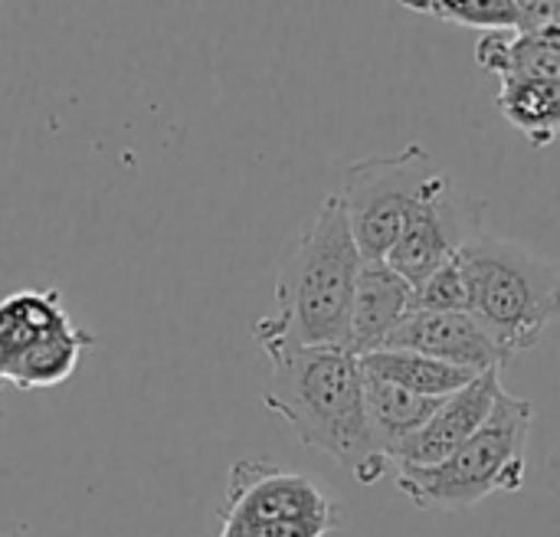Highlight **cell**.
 Returning a JSON list of instances; mask_svg holds the SVG:
<instances>
[{"label":"cell","mask_w":560,"mask_h":537,"mask_svg":"<svg viewBox=\"0 0 560 537\" xmlns=\"http://www.w3.org/2000/svg\"><path fill=\"white\" fill-rule=\"evenodd\" d=\"M269 384L262 390L285 430L308 450L331 456L361 486H374L387 472L364 410L361 358L341 348H279L269 351Z\"/></svg>","instance_id":"1"},{"label":"cell","mask_w":560,"mask_h":537,"mask_svg":"<svg viewBox=\"0 0 560 537\" xmlns=\"http://www.w3.org/2000/svg\"><path fill=\"white\" fill-rule=\"evenodd\" d=\"M361 249L338 194L325 197L276 279V312L253 328L262 354L279 348H341L351 338V305Z\"/></svg>","instance_id":"2"},{"label":"cell","mask_w":560,"mask_h":537,"mask_svg":"<svg viewBox=\"0 0 560 537\" xmlns=\"http://www.w3.org/2000/svg\"><path fill=\"white\" fill-rule=\"evenodd\" d=\"M456 259L466 276L469 312L486 325L499 348L509 358L538 348L560 315L558 266L522 243L489 233L459 249Z\"/></svg>","instance_id":"3"},{"label":"cell","mask_w":560,"mask_h":537,"mask_svg":"<svg viewBox=\"0 0 560 537\" xmlns=\"http://www.w3.org/2000/svg\"><path fill=\"white\" fill-rule=\"evenodd\" d=\"M535 404L512 397L505 387L495 397L489 420L446 463L430 469H397V489L417 509L466 512L495 492H522L525 450L535 427Z\"/></svg>","instance_id":"4"},{"label":"cell","mask_w":560,"mask_h":537,"mask_svg":"<svg viewBox=\"0 0 560 537\" xmlns=\"http://www.w3.org/2000/svg\"><path fill=\"white\" fill-rule=\"evenodd\" d=\"M440 177V167L420 144H407L394 154H371L345 167L335 194L364 262H387L407 217Z\"/></svg>","instance_id":"5"},{"label":"cell","mask_w":560,"mask_h":537,"mask_svg":"<svg viewBox=\"0 0 560 537\" xmlns=\"http://www.w3.org/2000/svg\"><path fill=\"white\" fill-rule=\"evenodd\" d=\"M217 537H325L341 525L338 505L305 476L266 459L230 469Z\"/></svg>","instance_id":"6"},{"label":"cell","mask_w":560,"mask_h":537,"mask_svg":"<svg viewBox=\"0 0 560 537\" xmlns=\"http://www.w3.org/2000/svg\"><path fill=\"white\" fill-rule=\"evenodd\" d=\"M92 335L79 328L56 289H23L0 299V384L43 390L66 384Z\"/></svg>","instance_id":"7"},{"label":"cell","mask_w":560,"mask_h":537,"mask_svg":"<svg viewBox=\"0 0 560 537\" xmlns=\"http://www.w3.org/2000/svg\"><path fill=\"white\" fill-rule=\"evenodd\" d=\"M486 200H476L450 184L443 174L407 217L397 246L387 256V266L404 276L410 285L423 282L459 249L482 236Z\"/></svg>","instance_id":"8"},{"label":"cell","mask_w":560,"mask_h":537,"mask_svg":"<svg viewBox=\"0 0 560 537\" xmlns=\"http://www.w3.org/2000/svg\"><path fill=\"white\" fill-rule=\"evenodd\" d=\"M384 351H417L476 377L502 371L512 361L472 312H413L400 322Z\"/></svg>","instance_id":"9"},{"label":"cell","mask_w":560,"mask_h":537,"mask_svg":"<svg viewBox=\"0 0 560 537\" xmlns=\"http://www.w3.org/2000/svg\"><path fill=\"white\" fill-rule=\"evenodd\" d=\"M499 390H502V371H489L476 377L469 387L446 397L443 407L430 417V423L394 450L390 463H397V469H430L446 463L489 420Z\"/></svg>","instance_id":"10"},{"label":"cell","mask_w":560,"mask_h":537,"mask_svg":"<svg viewBox=\"0 0 560 537\" xmlns=\"http://www.w3.org/2000/svg\"><path fill=\"white\" fill-rule=\"evenodd\" d=\"M410 302H413V285L404 276H397L387 262H364L354 285L348 351L354 358L384 351L390 335L410 315Z\"/></svg>","instance_id":"11"},{"label":"cell","mask_w":560,"mask_h":537,"mask_svg":"<svg viewBox=\"0 0 560 537\" xmlns=\"http://www.w3.org/2000/svg\"><path fill=\"white\" fill-rule=\"evenodd\" d=\"M443 407V400H430V397H417L404 387H394L381 377L364 374V410H368V427L371 436L377 443V450L384 453V459L390 463L394 450L410 440L417 430H423L430 423V417Z\"/></svg>","instance_id":"12"},{"label":"cell","mask_w":560,"mask_h":537,"mask_svg":"<svg viewBox=\"0 0 560 537\" xmlns=\"http://www.w3.org/2000/svg\"><path fill=\"white\" fill-rule=\"evenodd\" d=\"M361 367L371 377H381L394 387H404V390H410L417 397H430V400H446L476 381V374L450 367V364L433 361L417 351H377V354L361 358Z\"/></svg>","instance_id":"13"},{"label":"cell","mask_w":560,"mask_h":537,"mask_svg":"<svg viewBox=\"0 0 560 537\" xmlns=\"http://www.w3.org/2000/svg\"><path fill=\"white\" fill-rule=\"evenodd\" d=\"M499 108L535 148L560 141V79L509 75L502 79Z\"/></svg>","instance_id":"14"},{"label":"cell","mask_w":560,"mask_h":537,"mask_svg":"<svg viewBox=\"0 0 560 537\" xmlns=\"http://www.w3.org/2000/svg\"><path fill=\"white\" fill-rule=\"evenodd\" d=\"M413 13L443 20V23H459L472 30H518V0H423V3H404Z\"/></svg>","instance_id":"15"},{"label":"cell","mask_w":560,"mask_h":537,"mask_svg":"<svg viewBox=\"0 0 560 537\" xmlns=\"http://www.w3.org/2000/svg\"><path fill=\"white\" fill-rule=\"evenodd\" d=\"M413 312H469V289H466V276L459 259L453 256L450 262H443L436 272H430L423 282L413 285V302H410V315Z\"/></svg>","instance_id":"16"},{"label":"cell","mask_w":560,"mask_h":537,"mask_svg":"<svg viewBox=\"0 0 560 537\" xmlns=\"http://www.w3.org/2000/svg\"><path fill=\"white\" fill-rule=\"evenodd\" d=\"M548 479H551V492L560 499V443L558 450H555V456H551V466H548Z\"/></svg>","instance_id":"17"},{"label":"cell","mask_w":560,"mask_h":537,"mask_svg":"<svg viewBox=\"0 0 560 537\" xmlns=\"http://www.w3.org/2000/svg\"><path fill=\"white\" fill-rule=\"evenodd\" d=\"M0 537H3V535H0ZM10 537H26V535H10Z\"/></svg>","instance_id":"18"},{"label":"cell","mask_w":560,"mask_h":537,"mask_svg":"<svg viewBox=\"0 0 560 537\" xmlns=\"http://www.w3.org/2000/svg\"><path fill=\"white\" fill-rule=\"evenodd\" d=\"M0 387H3V384H0ZM0 417H3V413H0Z\"/></svg>","instance_id":"19"}]
</instances>
